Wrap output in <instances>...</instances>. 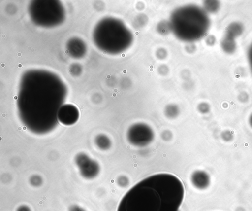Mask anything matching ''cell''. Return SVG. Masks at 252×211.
I'll return each instance as SVG.
<instances>
[{
  "mask_svg": "<svg viewBox=\"0 0 252 211\" xmlns=\"http://www.w3.org/2000/svg\"><path fill=\"white\" fill-rule=\"evenodd\" d=\"M78 118V110L75 106L72 105H64L58 110L57 120L64 125H72L77 121Z\"/></svg>",
  "mask_w": 252,
  "mask_h": 211,
  "instance_id": "4",
  "label": "cell"
},
{
  "mask_svg": "<svg viewBox=\"0 0 252 211\" xmlns=\"http://www.w3.org/2000/svg\"><path fill=\"white\" fill-rule=\"evenodd\" d=\"M117 182L119 186L123 188L127 187L129 183L128 177L124 175L119 176L117 178Z\"/></svg>",
  "mask_w": 252,
  "mask_h": 211,
  "instance_id": "7",
  "label": "cell"
},
{
  "mask_svg": "<svg viewBox=\"0 0 252 211\" xmlns=\"http://www.w3.org/2000/svg\"><path fill=\"white\" fill-rule=\"evenodd\" d=\"M76 163L80 168L81 175L87 178L94 177L99 173L100 168L98 164L92 160L86 154L80 153L75 158Z\"/></svg>",
  "mask_w": 252,
  "mask_h": 211,
  "instance_id": "3",
  "label": "cell"
},
{
  "mask_svg": "<svg viewBox=\"0 0 252 211\" xmlns=\"http://www.w3.org/2000/svg\"><path fill=\"white\" fill-rule=\"evenodd\" d=\"M19 211H28V209H26V208L23 207L21 209H20Z\"/></svg>",
  "mask_w": 252,
  "mask_h": 211,
  "instance_id": "8",
  "label": "cell"
},
{
  "mask_svg": "<svg viewBox=\"0 0 252 211\" xmlns=\"http://www.w3.org/2000/svg\"><path fill=\"white\" fill-rule=\"evenodd\" d=\"M184 196V186L179 178L167 173L155 174L131 188L117 211H178Z\"/></svg>",
  "mask_w": 252,
  "mask_h": 211,
  "instance_id": "1",
  "label": "cell"
},
{
  "mask_svg": "<svg viewBox=\"0 0 252 211\" xmlns=\"http://www.w3.org/2000/svg\"><path fill=\"white\" fill-rule=\"evenodd\" d=\"M190 181L194 187L200 190L206 188L210 183L208 174L200 170L195 171L192 173L190 177Z\"/></svg>",
  "mask_w": 252,
  "mask_h": 211,
  "instance_id": "5",
  "label": "cell"
},
{
  "mask_svg": "<svg viewBox=\"0 0 252 211\" xmlns=\"http://www.w3.org/2000/svg\"><path fill=\"white\" fill-rule=\"evenodd\" d=\"M94 143L98 148L103 150L109 149L111 144L110 139L106 135L102 134L95 137Z\"/></svg>",
  "mask_w": 252,
  "mask_h": 211,
  "instance_id": "6",
  "label": "cell"
},
{
  "mask_svg": "<svg viewBox=\"0 0 252 211\" xmlns=\"http://www.w3.org/2000/svg\"><path fill=\"white\" fill-rule=\"evenodd\" d=\"M153 137L152 129L143 123H137L132 125L127 132V138L129 142L138 146L147 145L152 141Z\"/></svg>",
  "mask_w": 252,
  "mask_h": 211,
  "instance_id": "2",
  "label": "cell"
},
{
  "mask_svg": "<svg viewBox=\"0 0 252 211\" xmlns=\"http://www.w3.org/2000/svg\"><path fill=\"white\" fill-rule=\"evenodd\" d=\"M178 211H180L179 210Z\"/></svg>",
  "mask_w": 252,
  "mask_h": 211,
  "instance_id": "9",
  "label": "cell"
}]
</instances>
